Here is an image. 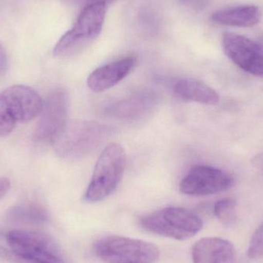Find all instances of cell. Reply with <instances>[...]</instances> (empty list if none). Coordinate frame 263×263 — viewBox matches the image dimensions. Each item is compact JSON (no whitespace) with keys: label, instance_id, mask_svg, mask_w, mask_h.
Here are the masks:
<instances>
[{"label":"cell","instance_id":"4fadbf2b","mask_svg":"<svg viewBox=\"0 0 263 263\" xmlns=\"http://www.w3.org/2000/svg\"><path fill=\"white\" fill-rule=\"evenodd\" d=\"M260 9L253 5H242L234 7L219 9L212 14L210 20L213 23L223 26L250 28L260 22Z\"/></svg>","mask_w":263,"mask_h":263},{"label":"cell","instance_id":"7c38bea8","mask_svg":"<svg viewBox=\"0 0 263 263\" xmlns=\"http://www.w3.org/2000/svg\"><path fill=\"white\" fill-rule=\"evenodd\" d=\"M193 263H235L234 246L218 237L202 238L192 250Z\"/></svg>","mask_w":263,"mask_h":263},{"label":"cell","instance_id":"e0dca14e","mask_svg":"<svg viewBox=\"0 0 263 263\" xmlns=\"http://www.w3.org/2000/svg\"><path fill=\"white\" fill-rule=\"evenodd\" d=\"M215 216L227 227L233 225L236 219V202L233 199H220L214 205Z\"/></svg>","mask_w":263,"mask_h":263},{"label":"cell","instance_id":"7402d4cb","mask_svg":"<svg viewBox=\"0 0 263 263\" xmlns=\"http://www.w3.org/2000/svg\"><path fill=\"white\" fill-rule=\"evenodd\" d=\"M114 1L115 0H85V4H86V6L92 4H104L107 6Z\"/></svg>","mask_w":263,"mask_h":263},{"label":"cell","instance_id":"ffe728a7","mask_svg":"<svg viewBox=\"0 0 263 263\" xmlns=\"http://www.w3.org/2000/svg\"><path fill=\"white\" fill-rule=\"evenodd\" d=\"M8 68V57L3 45L0 43V77L6 73Z\"/></svg>","mask_w":263,"mask_h":263},{"label":"cell","instance_id":"30bf717a","mask_svg":"<svg viewBox=\"0 0 263 263\" xmlns=\"http://www.w3.org/2000/svg\"><path fill=\"white\" fill-rule=\"evenodd\" d=\"M222 46L227 57L238 67L263 77V49L258 43L244 35L225 32Z\"/></svg>","mask_w":263,"mask_h":263},{"label":"cell","instance_id":"5bb4252c","mask_svg":"<svg viewBox=\"0 0 263 263\" xmlns=\"http://www.w3.org/2000/svg\"><path fill=\"white\" fill-rule=\"evenodd\" d=\"M174 91L180 98L187 101L215 106L219 102V94L208 85L199 80L185 78L175 85Z\"/></svg>","mask_w":263,"mask_h":263},{"label":"cell","instance_id":"52a82bcc","mask_svg":"<svg viewBox=\"0 0 263 263\" xmlns=\"http://www.w3.org/2000/svg\"><path fill=\"white\" fill-rule=\"evenodd\" d=\"M93 250L106 263H153L159 257V250L155 244L120 236L97 239Z\"/></svg>","mask_w":263,"mask_h":263},{"label":"cell","instance_id":"277c9868","mask_svg":"<svg viewBox=\"0 0 263 263\" xmlns=\"http://www.w3.org/2000/svg\"><path fill=\"white\" fill-rule=\"evenodd\" d=\"M112 133L106 126L93 121L68 122L53 145L60 157L77 159L90 154Z\"/></svg>","mask_w":263,"mask_h":263},{"label":"cell","instance_id":"5b68a950","mask_svg":"<svg viewBox=\"0 0 263 263\" xmlns=\"http://www.w3.org/2000/svg\"><path fill=\"white\" fill-rule=\"evenodd\" d=\"M126 165V152L120 144L112 143L106 146L97 160L85 193V200L97 202L110 196L121 182Z\"/></svg>","mask_w":263,"mask_h":263},{"label":"cell","instance_id":"3957f363","mask_svg":"<svg viewBox=\"0 0 263 263\" xmlns=\"http://www.w3.org/2000/svg\"><path fill=\"white\" fill-rule=\"evenodd\" d=\"M44 102L29 86L15 85L0 93V136H9L18 123H26L40 115Z\"/></svg>","mask_w":263,"mask_h":263},{"label":"cell","instance_id":"9c48e42d","mask_svg":"<svg viewBox=\"0 0 263 263\" xmlns=\"http://www.w3.org/2000/svg\"><path fill=\"white\" fill-rule=\"evenodd\" d=\"M233 182V176L224 170L210 165H198L185 175L179 187L183 194L205 196L230 190Z\"/></svg>","mask_w":263,"mask_h":263},{"label":"cell","instance_id":"6da1fadb","mask_svg":"<svg viewBox=\"0 0 263 263\" xmlns=\"http://www.w3.org/2000/svg\"><path fill=\"white\" fill-rule=\"evenodd\" d=\"M0 256L15 263H66L57 242L48 235L27 230L0 233Z\"/></svg>","mask_w":263,"mask_h":263},{"label":"cell","instance_id":"d6986e66","mask_svg":"<svg viewBox=\"0 0 263 263\" xmlns=\"http://www.w3.org/2000/svg\"><path fill=\"white\" fill-rule=\"evenodd\" d=\"M180 3L193 10H201L206 6L208 0H180Z\"/></svg>","mask_w":263,"mask_h":263},{"label":"cell","instance_id":"ba28073f","mask_svg":"<svg viewBox=\"0 0 263 263\" xmlns=\"http://www.w3.org/2000/svg\"><path fill=\"white\" fill-rule=\"evenodd\" d=\"M69 100L67 92L59 89L49 94L43 104L33 133L37 143L53 144L68 123Z\"/></svg>","mask_w":263,"mask_h":263},{"label":"cell","instance_id":"2e32d148","mask_svg":"<svg viewBox=\"0 0 263 263\" xmlns=\"http://www.w3.org/2000/svg\"><path fill=\"white\" fill-rule=\"evenodd\" d=\"M153 100L149 96H138L127 100L118 102L108 108V115L119 118H133L142 115L153 105Z\"/></svg>","mask_w":263,"mask_h":263},{"label":"cell","instance_id":"9a60e30c","mask_svg":"<svg viewBox=\"0 0 263 263\" xmlns=\"http://www.w3.org/2000/svg\"><path fill=\"white\" fill-rule=\"evenodd\" d=\"M47 213L42 205L26 202L12 207L8 211L6 219L11 223L18 225H39L47 220Z\"/></svg>","mask_w":263,"mask_h":263},{"label":"cell","instance_id":"8fae6325","mask_svg":"<svg viewBox=\"0 0 263 263\" xmlns=\"http://www.w3.org/2000/svg\"><path fill=\"white\" fill-rule=\"evenodd\" d=\"M136 64V59L129 57L100 66L88 77V86L93 92H103L110 89L124 80Z\"/></svg>","mask_w":263,"mask_h":263},{"label":"cell","instance_id":"8992f818","mask_svg":"<svg viewBox=\"0 0 263 263\" xmlns=\"http://www.w3.org/2000/svg\"><path fill=\"white\" fill-rule=\"evenodd\" d=\"M140 224L147 231L177 240L193 237L203 227L197 215L180 207H167L153 212L142 217Z\"/></svg>","mask_w":263,"mask_h":263},{"label":"cell","instance_id":"7a4b0ae2","mask_svg":"<svg viewBox=\"0 0 263 263\" xmlns=\"http://www.w3.org/2000/svg\"><path fill=\"white\" fill-rule=\"evenodd\" d=\"M106 13V5L85 6L73 27L63 35L55 45L54 57L66 60L77 57L87 49L101 33Z\"/></svg>","mask_w":263,"mask_h":263},{"label":"cell","instance_id":"44dd1931","mask_svg":"<svg viewBox=\"0 0 263 263\" xmlns=\"http://www.w3.org/2000/svg\"><path fill=\"white\" fill-rule=\"evenodd\" d=\"M10 188V182L6 178L0 179V199L6 196Z\"/></svg>","mask_w":263,"mask_h":263},{"label":"cell","instance_id":"ac0fdd59","mask_svg":"<svg viewBox=\"0 0 263 263\" xmlns=\"http://www.w3.org/2000/svg\"><path fill=\"white\" fill-rule=\"evenodd\" d=\"M247 256L250 259L263 257V222L256 229L249 245Z\"/></svg>","mask_w":263,"mask_h":263}]
</instances>
